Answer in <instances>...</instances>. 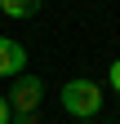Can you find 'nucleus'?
Instances as JSON below:
<instances>
[{"instance_id":"6","label":"nucleus","mask_w":120,"mask_h":124,"mask_svg":"<svg viewBox=\"0 0 120 124\" xmlns=\"http://www.w3.org/2000/svg\"><path fill=\"white\" fill-rule=\"evenodd\" d=\"M9 120H13V106H9L5 93H0V124H9Z\"/></svg>"},{"instance_id":"5","label":"nucleus","mask_w":120,"mask_h":124,"mask_svg":"<svg viewBox=\"0 0 120 124\" xmlns=\"http://www.w3.org/2000/svg\"><path fill=\"white\" fill-rule=\"evenodd\" d=\"M107 84H111V93H116V98H120V58H116L111 67H107Z\"/></svg>"},{"instance_id":"7","label":"nucleus","mask_w":120,"mask_h":124,"mask_svg":"<svg viewBox=\"0 0 120 124\" xmlns=\"http://www.w3.org/2000/svg\"><path fill=\"white\" fill-rule=\"evenodd\" d=\"M18 124H36V111H31V115H18Z\"/></svg>"},{"instance_id":"3","label":"nucleus","mask_w":120,"mask_h":124,"mask_svg":"<svg viewBox=\"0 0 120 124\" xmlns=\"http://www.w3.org/2000/svg\"><path fill=\"white\" fill-rule=\"evenodd\" d=\"M22 71H27V49L13 36H0V80H13Z\"/></svg>"},{"instance_id":"2","label":"nucleus","mask_w":120,"mask_h":124,"mask_svg":"<svg viewBox=\"0 0 120 124\" xmlns=\"http://www.w3.org/2000/svg\"><path fill=\"white\" fill-rule=\"evenodd\" d=\"M9 106H13V115H31L40 111V102H44V80L31 71H22V75H13V84H9Z\"/></svg>"},{"instance_id":"4","label":"nucleus","mask_w":120,"mask_h":124,"mask_svg":"<svg viewBox=\"0 0 120 124\" xmlns=\"http://www.w3.org/2000/svg\"><path fill=\"white\" fill-rule=\"evenodd\" d=\"M40 5H44V0H0V13H5V18H36V13H40Z\"/></svg>"},{"instance_id":"8","label":"nucleus","mask_w":120,"mask_h":124,"mask_svg":"<svg viewBox=\"0 0 120 124\" xmlns=\"http://www.w3.org/2000/svg\"><path fill=\"white\" fill-rule=\"evenodd\" d=\"M76 124H98V120H76Z\"/></svg>"},{"instance_id":"1","label":"nucleus","mask_w":120,"mask_h":124,"mask_svg":"<svg viewBox=\"0 0 120 124\" xmlns=\"http://www.w3.org/2000/svg\"><path fill=\"white\" fill-rule=\"evenodd\" d=\"M58 102H62V111L71 120H98L102 111V84L85 80V75H76V80H67L62 93H58Z\"/></svg>"}]
</instances>
